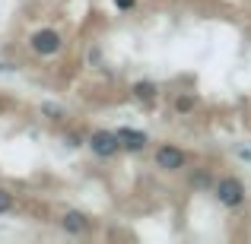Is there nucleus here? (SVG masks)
<instances>
[{"label": "nucleus", "mask_w": 251, "mask_h": 244, "mask_svg": "<svg viewBox=\"0 0 251 244\" xmlns=\"http://www.w3.org/2000/svg\"><path fill=\"white\" fill-rule=\"evenodd\" d=\"M213 194L226 209H239L242 203H245V184H242V177L229 175V177H220V181H216Z\"/></svg>", "instance_id": "f257e3e1"}, {"label": "nucleus", "mask_w": 251, "mask_h": 244, "mask_svg": "<svg viewBox=\"0 0 251 244\" xmlns=\"http://www.w3.org/2000/svg\"><path fill=\"white\" fill-rule=\"evenodd\" d=\"M29 48L35 51L38 57H54V54L64 51V35L57 29H38V32H32Z\"/></svg>", "instance_id": "f03ea898"}, {"label": "nucleus", "mask_w": 251, "mask_h": 244, "mask_svg": "<svg viewBox=\"0 0 251 244\" xmlns=\"http://www.w3.org/2000/svg\"><path fill=\"white\" fill-rule=\"evenodd\" d=\"M89 149L96 159H115L118 153H121V140H118V130H96V133L89 136Z\"/></svg>", "instance_id": "7ed1b4c3"}, {"label": "nucleus", "mask_w": 251, "mask_h": 244, "mask_svg": "<svg viewBox=\"0 0 251 244\" xmlns=\"http://www.w3.org/2000/svg\"><path fill=\"white\" fill-rule=\"evenodd\" d=\"M153 162H156V168H162V171H181V168H188V153L172 146V143H162V146L156 149Z\"/></svg>", "instance_id": "20e7f679"}, {"label": "nucleus", "mask_w": 251, "mask_h": 244, "mask_svg": "<svg viewBox=\"0 0 251 244\" xmlns=\"http://www.w3.org/2000/svg\"><path fill=\"white\" fill-rule=\"evenodd\" d=\"M118 140H121V149H127V153H143L147 143H150V136L143 133V130L121 127V130H118Z\"/></svg>", "instance_id": "39448f33"}, {"label": "nucleus", "mask_w": 251, "mask_h": 244, "mask_svg": "<svg viewBox=\"0 0 251 244\" xmlns=\"http://www.w3.org/2000/svg\"><path fill=\"white\" fill-rule=\"evenodd\" d=\"M61 228L67 235H86L89 232V219L83 213H64L61 216Z\"/></svg>", "instance_id": "423d86ee"}, {"label": "nucleus", "mask_w": 251, "mask_h": 244, "mask_svg": "<svg viewBox=\"0 0 251 244\" xmlns=\"http://www.w3.org/2000/svg\"><path fill=\"white\" fill-rule=\"evenodd\" d=\"M130 95L137 102H156L159 98V86H156V80H137L130 86Z\"/></svg>", "instance_id": "0eeeda50"}, {"label": "nucleus", "mask_w": 251, "mask_h": 244, "mask_svg": "<svg viewBox=\"0 0 251 244\" xmlns=\"http://www.w3.org/2000/svg\"><path fill=\"white\" fill-rule=\"evenodd\" d=\"M188 184H191V187H194V190H203V194H207V190H213V187H216L213 175H210L207 168H197V171H191Z\"/></svg>", "instance_id": "6e6552de"}, {"label": "nucleus", "mask_w": 251, "mask_h": 244, "mask_svg": "<svg viewBox=\"0 0 251 244\" xmlns=\"http://www.w3.org/2000/svg\"><path fill=\"white\" fill-rule=\"evenodd\" d=\"M172 108H175V114H191V111L197 108V98L191 95V92H181V95H175Z\"/></svg>", "instance_id": "1a4fd4ad"}, {"label": "nucleus", "mask_w": 251, "mask_h": 244, "mask_svg": "<svg viewBox=\"0 0 251 244\" xmlns=\"http://www.w3.org/2000/svg\"><path fill=\"white\" fill-rule=\"evenodd\" d=\"M42 114L48 117V121H64V108H61V105H54V102H45L42 105Z\"/></svg>", "instance_id": "9d476101"}, {"label": "nucleus", "mask_w": 251, "mask_h": 244, "mask_svg": "<svg viewBox=\"0 0 251 244\" xmlns=\"http://www.w3.org/2000/svg\"><path fill=\"white\" fill-rule=\"evenodd\" d=\"M13 203H16V200H13V194L0 187V216H3V213H10V209H13Z\"/></svg>", "instance_id": "9b49d317"}, {"label": "nucleus", "mask_w": 251, "mask_h": 244, "mask_svg": "<svg viewBox=\"0 0 251 244\" xmlns=\"http://www.w3.org/2000/svg\"><path fill=\"white\" fill-rule=\"evenodd\" d=\"M134 6H137V0H115V10H121V13L134 10Z\"/></svg>", "instance_id": "f8f14e48"}, {"label": "nucleus", "mask_w": 251, "mask_h": 244, "mask_svg": "<svg viewBox=\"0 0 251 244\" xmlns=\"http://www.w3.org/2000/svg\"><path fill=\"white\" fill-rule=\"evenodd\" d=\"M67 143H70V146H83V133H67Z\"/></svg>", "instance_id": "ddd939ff"}, {"label": "nucleus", "mask_w": 251, "mask_h": 244, "mask_svg": "<svg viewBox=\"0 0 251 244\" xmlns=\"http://www.w3.org/2000/svg\"><path fill=\"white\" fill-rule=\"evenodd\" d=\"M239 155H242V159H245V162H251V149H242Z\"/></svg>", "instance_id": "4468645a"}, {"label": "nucleus", "mask_w": 251, "mask_h": 244, "mask_svg": "<svg viewBox=\"0 0 251 244\" xmlns=\"http://www.w3.org/2000/svg\"><path fill=\"white\" fill-rule=\"evenodd\" d=\"M0 108H3V102H0Z\"/></svg>", "instance_id": "2eb2a0df"}]
</instances>
